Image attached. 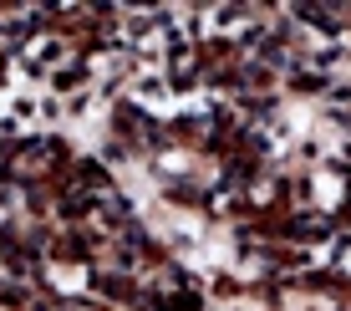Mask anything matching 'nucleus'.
<instances>
[{"label": "nucleus", "mask_w": 351, "mask_h": 311, "mask_svg": "<svg viewBox=\"0 0 351 311\" xmlns=\"http://www.w3.org/2000/svg\"><path fill=\"white\" fill-rule=\"evenodd\" d=\"M21 67H31V71H62L71 67V51H66V41L62 36H36V41H26V51H21Z\"/></svg>", "instance_id": "obj_1"}, {"label": "nucleus", "mask_w": 351, "mask_h": 311, "mask_svg": "<svg viewBox=\"0 0 351 311\" xmlns=\"http://www.w3.org/2000/svg\"><path fill=\"white\" fill-rule=\"evenodd\" d=\"M346 214H351V209H346Z\"/></svg>", "instance_id": "obj_2"}]
</instances>
